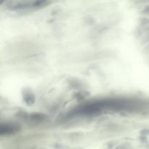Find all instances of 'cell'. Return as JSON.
<instances>
[{
	"label": "cell",
	"instance_id": "1",
	"mask_svg": "<svg viewBox=\"0 0 149 149\" xmlns=\"http://www.w3.org/2000/svg\"><path fill=\"white\" fill-rule=\"evenodd\" d=\"M126 103L115 100H106L93 102L77 109V113L92 115L99 113L105 109H119L125 107Z\"/></svg>",
	"mask_w": 149,
	"mask_h": 149
},
{
	"label": "cell",
	"instance_id": "7",
	"mask_svg": "<svg viewBox=\"0 0 149 149\" xmlns=\"http://www.w3.org/2000/svg\"><path fill=\"white\" fill-rule=\"evenodd\" d=\"M5 1H6V0H0V4H1H1H3Z\"/></svg>",
	"mask_w": 149,
	"mask_h": 149
},
{
	"label": "cell",
	"instance_id": "2",
	"mask_svg": "<svg viewBox=\"0 0 149 149\" xmlns=\"http://www.w3.org/2000/svg\"><path fill=\"white\" fill-rule=\"evenodd\" d=\"M17 130L16 126L12 125H1L0 128V133L1 135H6V134L14 133Z\"/></svg>",
	"mask_w": 149,
	"mask_h": 149
},
{
	"label": "cell",
	"instance_id": "4",
	"mask_svg": "<svg viewBox=\"0 0 149 149\" xmlns=\"http://www.w3.org/2000/svg\"><path fill=\"white\" fill-rule=\"evenodd\" d=\"M31 117L35 121H42L45 118L43 115L40 114V113H34V114H32Z\"/></svg>",
	"mask_w": 149,
	"mask_h": 149
},
{
	"label": "cell",
	"instance_id": "3",
	"mask_svg": "<svg viewBox=\"0 0 149 149\" xmlns=\"http://www.w3.org/2000/svg\"><path fill=\"white\" fill-rule=\"evenodd\" d=\"M24 100L26 103L29 105H31L34 103V96L31 92H25L24 93Z\"/></svg>",
	"mask_w": 149,
	"mask_h": 149
},
{
	"label": "cell",
	"instance_id": "5",
	"mask_svg": "<svg viewBox=\"0 0 149 149\" xmlns=\"http://www.w3.org/2000/svg\"><path fill=\"white\" fill-rule=\"evenodd\" d=\"M47 1L48 0H35L33 6H35V7H39V6H41L45 4V3H46Z\"/></svg>",
	"mask_w": 149,
	"mask_h": 149
},
{
	"label": "cell",
	"instance_id": "6",
	"mask_svg": "<svg viewBox=\"0 0 149 149\" xmlns=\"http://www.w3.org/2000/svg\"><path fill=\"white\" fill-rule=\"evenodd\" d=\"M143 13H146V14H147V15H149V6H147V7L144 9Z\"/></svg>",
	"mask_w": 149,
	"mask_h": 149
}]
</instances>
